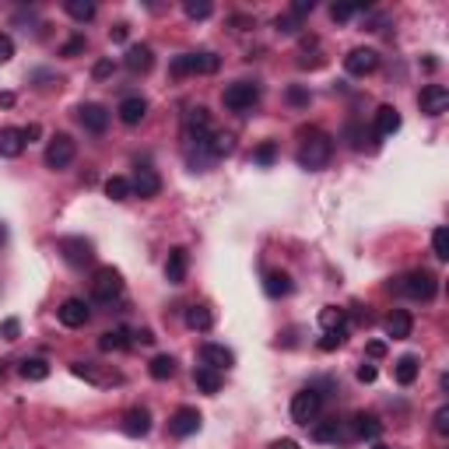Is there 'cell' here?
<instances>
[{
	"label": "cell",
	"mask_w": 449,
	"mask_h": 449,
	"mask_svg": "<svg viewBox=\"0 0 449 449\" xmlns=\"http://www.w3.org/2000/svg\"><path fill=\"white\" fill-rule=\"evenodd\" d=\"M379 67V53L375 49H351L348 56H344V71L351 74V78H365V74H372Z\"/></svg>",
	"instance_id": "obj_12"
},
{
	"label": "cell",
	"mask_w": 449,
	"mask_h": 449,
	"mask_svg": "<svg viewBox=\"0 0 449 449\" xmlns=\"http://www.w3.org/2000/svg\"><path fill=\"white\" fill-rule=\"evenodd\" d=\"M193 383H197L201 393L214 397V393L221 390V372H214V368H207V365H197L193 368Z\"/></svg>",
	"instance_id": "obj_26"
},
{
	"label": "cell",
	"mask_w": 449,
	"mask_h": 449,
	"mask_svg": "<svg viewBox=\"0 0 449 449\" xmlns=\"http://www.w3.org/2000/svg\"><path fill=\"white\" fill-rule=\"evenodd\" d=\"M74 155H78V148H74V141L67 133L49 137V144H46V165L49 168H67V165L74 162Z\"/></svg>",
	"instance_id": "obj_8"
},
{
	"label": "cell",
	"mask_w": 449,
	"mask_h": 449,
	"mask_svg": "<svg viewBox=\"0 0 449 449\" xmlns=\"http://www.w3.org/2000/svg\"><path fill=\"white\" fill-rule=\"evenodd\" d=\"M186 271H190V253L183 246L168 249V260H165V281L168 285H183L186 281Z\"/></svg>",
	"instance_id": "obj_14"
},
{
	"label": "cell",
	"mask_w": 449,
	"mask_h": 449,
	"mask_svg": "<svg viewBox=\"0 0 449 449\" xmlns=\"http://www.w3.org/2000/svg\"><path fill=\"white\" fill-rule=\"evenodd\" d=\"M18 372H21V379H29V383H42V379H49V362H46V358H25Z\"/></svg>",
	"instance_id": "obj_29"
},
{
	"label": "cell",
	"mask_w": 449,
	"mask_h": 449,
	"mask_svg": "<svg viewBox=\"0 0 449 449\" xmlns=\"http://www.w3.org/2000/svg\"><path fill=\"white\" fill-rule=\"evenodd\" d=\"M102 351H126L130 348V330L126 327H116V330H106L102 340H99Z\"/></svg>",
	"instance_id": "obj_27"
},
{
	"label": "cell",
	"mask_w": 449,
	"mask_h": 449,
	"mask_svg": "<svg viewBox=\"0 0 449 449\" xmlns=\"http://www.w3.org/2000/svg\"><path fill=\"white\" fill-rule=\"evenodd\" d=\"M393 291H400V295H408L414 302H432L435 298V291H439V278L432 274V271H410L404 274L397 285H390Z\"/></svg>",
	"instance_id": "obj_2"
},
{
	"label": "cell",
	"mask_w": 449,
	"mask_h": 449,
	"mask_svg": "<svg viewBox=\"0 0 449 449\" xmlns=\"http://www.w3.org/2000/svg\"><path fill=\"white\" fill-rule=\"evenodd\" d=\"M109 74H113V60H99V64L91 67V78H95V81H106Z\"/></svg>",
	"instance_id": "obj_45"
},
{
	"label": "cell",
	"mask_w": 449,
	"mask_h": 449,
	"mask_svg": "<svg viewBox=\"0 0 449 449\" xmlns=\"http://www.w3.org/2000/svg\"><path fill=\"white\" fill-rule=\"evenodd\" d=\"M313 7H316L313 0H295L288 11H291V14H298V18H306V14H313Z\"/></svg>",
	"instance_id": "obj_48"
},
{
	"label": "cell",
	"mask_w": 449,
	"mask_h": 449,
	"mask_svg": "<svg viewBox=\"0 0 449 449\" xmlns=\"http://www.w3.org/2000/svg\"><path fill=\"white\" fill-rule=\"evenodd\" d=\"M186 327L204 333V330L214 327V313H211L207 306H190V309H186Z\"/></svg>",
	"instance_id": "obj_28"
},
{
	"label": "cell",
	"mask_w": 449,
	"mask_h": 449,
	"mask_svg": "<svg viewBox=\"0 0 449 449\" xmlns=\"http://www.w3.org/2000/svg\"><path fill=\"white\" fill-rule=\"evenodd\" d=\"M291 274L288 271H267V278H263V291L271 295V298H285L291 295Z\"/></svg>",
	"instance_id": "obj_24"
},
{
	"label": "cell",
	"mask_w": 449,
	"mask_h": 449,
	"mask_svg": "<svg viewBox=\"0 0 449 449\" xmlns=\"http://www.w3.org/2000/svg\"><path fill=\"white\" fill-rule=\"evenodd\" d=\"M78 123H81L88 133H106V126H109V109L99 106V102H81V106H78Z\"/></svg>",
	"instance_id": "obj_13"
},
{
	"label": "cell",
	"mask_w": 449,
	"mask_h": 449,
	"mask_svg": "<svg viewBox=\"0 0 449 449\" xmlns=\"http://www.w3.org/2000/svg\"><path fill=\"white\" fill-rule=\"evenodd\" d=\"M60 323L64 327H71V330H78V327H84L88 320H91V309H88V302L84 298H67L64 306H60Z\"/></svg>",
	"instance_id": "obj_15"
},
{
	"label": "cell",
	"mask_w": 449,
	"mask_h": 449,
	"mask_svg": "<svg viewBox=\"0 0 449 449\" xmlns=\"http://www.w3.org/2000/svg\"><path fill=\"white\" fill-rule=\"evenodd\" d=\"M39 133H42V126H39V123H29V126L21 130V137H25V144H32V141H39Z\"/></svg>",
	"instance_id": "obj_52"
},
{
	"label": "cell",
	"mask_w": 449,
	"mask_h": 449,
	"mask_svg": "<svg viewBox=\"0 0 449 449\" xmlns=\"http://www.w3.org/2000/svg\"><path fill=\"white\" fill-rule=\"evenodd\" d=\"M148 432H151V414H148V408H130L123 414V435L144 439Z\"/></svg>",
	"instance_id": "obj_17"
},
{
	"label": "cell",
	"mask_w": 449,
	"mask_h": 449,
	"mask_svg": "<svg viewBox=\"0 0 449 449\" xmlns=\"http://www.w3.org/2000/svg\"><path fill=\"white\" fill-rule=\"evenodd\" d=\"M84 36H74V39H67L64 46H60V56H78V53H84Z\"/></svg>",
	"instance_id": "obj_43"
},
{
	"label": "cell",
	"mask_w": 449,
	"mask_h": 449,
	"mask_svg": "<svg viewBox=\"0 0 449 449\" xmlns=\"http://www.w3.org/2000/svg\"><path fill=\"white\" fill-rule=\"evenodd\" d=\"M71 372H74V375H81V379H88V383H120V379H123V375H102V372L91 365V362H71Z\"/></svg>",
	"instance_id": "obj_30"
},
{
	"label": "cell",
	"mask_w": 449,
	"mask_h": 449,
	"mask_svg": "<svg viewBox=\"0 0 449 449\" xmlns=\"http://www.w3.org/2000/svg\"><path fill=\"white\" fill-rule=\"evenodd\" d=\"M148 372H151V379H158V383H162V379H172V375H176V358H172V355H155Z\"/></svg>",
	"instance_id": "obj_33"
},
{
	"label": "cell",
	"mask_w": 449,
	"mask_h": 449,
	"mask_svg": "<svg viewBox=\"0 0 449 449\" xmlns=\"http://www.w3.org/2000/svg\"><path fill=\"white\" fill-rule=\"evenodd\" d=\"M375 375H379V372H375L372 362H362V365H358V383H375Z\"/></svg>",
	"instance_id": "obj_50"
},
{
	"label": "cell",
	"mask_w": 449,
	"mask_h": 449,
	"mask_svg": "<svg viewBox=\"0 0 449 449\" xmlns=\"http://www.w3.org/2000/svg\"><path fill=\"white\" fill-rule=\"evenodd\" d=\"M351 435H358V439H368V443H375L379 435H383V421L375 418V414H355V425H351Z\"/></svg>",
	"instance_id": "obj_21"
},
{
	"label": "cell",
	"mask_w": 449,
	"mask_h": 449,
	"mask_svg": "<svg viewBox=\"0 0 449 449\" xmlns=\"http://www.w3.org/2000/svg\"><path fill=\"white\" fill-rule=\"evenodd\" d=\"M348 137H351V148H362V141H365V133H362V126L358 123H348V130H344Z\"/></svg>",
	"instance_id": "obj_49"
},
{
	"label": "cell",
	"mask_w": 449,
	"mask_h": 449,
	"mask_svg": "<svg viewBox=\"0 0 449 449\" xmlns=\"http://www.w3.org/2000/svg\"><path fill=\"white\" fill-rule=\"evenodd\" d=\"M106 197H109V201H126V197H133V193H130V179L109 176V179H106Z\"/></svg>",
	"instance_id": "obj_34"
},
{
	"label": "cell",
	"mask_w": 449,
	"mask_h": 449,
	"mask_svg": "<svg viewBox=\"0 0 449 449\" xmlns=\"http://www.w3.org/2000/svg\"><path fill=\"white\" fill-rule=\"evenodd\" d=\"M358 11H368V4H330V18L333 21H351Z\"/></svg>",
	"instance_id": "obj_38"
},
{
	"label": "cell",
	"mask_w": 449,
	"mask_h": 449,
	"mask_svg": "<svg viewBox=\"0 0 449 449\" xmlns=\"http://www.w3.org/2000/svg\"><path fill=\"white\" fill-rule=\"evenodd\" d=\"M372 449H393V446H386V443H375V446H372Z\"/></svg>",
	"instance_id": "obj_58"
},
{
	"label": "cell",
	"mask_w": 449,
	"mask_h": 449,
	"mask_svg": "<svg viewBox=\"0 0 449 449\" xmlns=\"http://www.w3.org/2000/svg\"><path fill=\"white\" fill-rule=\"evenodd\" d=\"M418 372H421V358H418V355H404V358H397V365H393V379H397L400 386H410V383L418 379Z\"/></svg>",
	"instance_id": "obj_25"
},
{
	"label": "cell",
	"mask_w": 449,
	"mask_h": 449,
	"mask_svg": "<svg viewBox=\"0 0 449 449\" xmlns=\"http://www.w3.org/2000/svg\"><path fill=\"white\" fill-rule=\"evenodd\" d=\"M130 193H137V197H144V201L158 197V193H162V176H158L155 168L141 165V168L133 172V179H130Z\"/></svg>",
	"instance_id": "obj_10"
},
{
	"label": "cell",
	"mask_w": 449,
	"mask_h": 449,
	"mask_svg": "<svg viewBox=\"0 0 449 449\" xmlns=\"http://www.w3.org/2000/svg\"><path fill=\"white\" fill-rule=\"evenodd\" d=\"M0 106L11 109V106H14V95H11V91H0Z\"/></svg>",
	"instance_id": "obj_57"
},
{
	"label": "cell",
	"mask_w": 449,
	"mask_h": 449,
	"mask_svg": "<svg viewBox=\"0 0 449 449\" xmlns=\"http://www.w3.org/2000/svg\"><path fill=\"white\" fill-rule=\"evenodd\" d=\"M25 151V137L18 126H4L0 130V158H18Z\"/></svg>",
	"instance_id": "obj_22"
},
{
	"label": "cell",
	"mask_w": 449,
	"mask_h": 449,
	"mask_svg": "<svg viewBox=\"0 0 449 449\" xmlns=\"http://www.w3.org/2000/svg\"><path fill=\"white\" fill-rule=\"evenodd\" d=\"M285 99L291 102V106H298V109H306L309 102H313V95H309V88H302V84H288Z\"/></svg>",
	"instance_id": "obj_41"
},
{
	"label": "cell",
	"mask_w": 449,
	"mask_h": 449,
	"mask_svg": "<svg viewBox=\"0 0 449 449\" xmlns=\"http://www.w3.org/2000/svg\"><path fill=\"white\" fill-rule=\"evenodd\" d=\"M418 106H421L425 116H443L449 109V91L443 84H425L421 95H418Z\"/></svg>",
	"instance_id": "obj_11"
},
{
	"label": "cell",
	"mask_w": 449,
	"mask_h": 449,
	"mask_svg": "<svg viewBox=\"0 0 449 449\" xmlns=\"http://www.w3.org/2000/svg\"><path fill=\"white\" fill-rule=\"evenodd\" d=\"M253 162L263 165V168H267V165H274V162H278V144H274V141H263V144L253 151Z\"/></svg>",
	"instance_id": "obj_40"
},
{
	"label": "cell",
	"mask_w": 449,
	"mask_h": 449,
	"mask_svg": "<svg viewBox=\"0 0 449 449\" xmlns=\"http://www.w3.org/2000/svg\"><path fill=\"white\" fill-rule=\"evenodd\" d=\"M348 340V327H337V330H327L323 337H320V351H337L340 344Z\"/></svg>",
	"instance_id": "obj_39"
},
{
	"label": "cell",
	"mask_w": 449,
	"mask_h": 449,
	"mask_svg": "<svg viewBox=\"0 0 449 449\" xmlns=\"http://www.w3.org/2000/svg\"><path fill=\"white\" fill-rule=\"evenodd\" d=\"M137 340H141V344H155V333H151V330H137Z\"/></svg>",
	"instance_id": "obj_56"
},
{
	"label": "cell",
	"mask_w": 449,
	"mask_h": 449,
	"mask_svg": "<svg viewBox=\"0 0 449 449\" xmlns=\"http://www.w3.org/2000/svg\"><path fill=\"white\" fill-rule=\"evenodd\" d=\"M120 295H123V274L116 267H99L95 281H91V298L102 302V306H113Z\"/></svg>",
	"instance_id": "obj_5"
},
{
	"label": "cell",
	"mask_w": 449,
	"mask_h": 449,
	"mask_svg": "<svg viewBox=\"0 0 449 449\" xmlns=\"http://www.w3.org/2000/svg\"><path fill=\"white\" fill-rule=\"evenodd\" d=\"M435 432H439V435H446L449 432V408L435 410Z\"/></svg>",
	"instance_id": "obj_47"
},
{
	"label": "cell",
	"mask_w": 449,
	"mask_h": 449,
	"mask_svg": "<svg viewBox=\"0 0 449 449\" xmlns=\"http://www.w3.org/2000/svg\"><path fill=\"white\" fill-rule=\"evenodd\" d=\"M274 29H278L281 36H298V32H302V18L291 14V11H285V14L274 18Z\"/></svg>",
	"instance_id": "obj_36"
},
{
	"label": "cell",
	"mask_w": 449,
	"mask_h": 449,
	"mask_svg": "<svg viewBox=\"0 0 449 449\" xmlns=\"http://www.w3.org/2000/svg\"><path fill=\"white\" fill-rule=\"evenodd\" d=\"M320 410H323V393L316 390V386H306V390H298L295 397H291V421L295 425H316V418H320Z\"/></svg>",
	"instance_id": "obj_3"
},
{
	"label": "cell",
	"mask_w": 449,
	"mask_h": 449,
	"mask_svg": "<svg viewBox=\"0 0 449 449\" xmlns=\"http://www.w3.org/2000/svg\"><path fill=\"white\" fill-rule=\"evenodd\" d=\"M400 113H397V109H393V106H379V109H375V133H379V137H393V133H397V130H400Z\"/></svg>",
	"instance_id": "obj_23"
},
{
	"label": "cell",
	"mask_w": 449,
	"mask_h": 449,
	"mask_svg": "<svg viewBox=\"0 0 449 449\" xmlns=\"http://www.w3.org/2000/svg\"><path fill=\"white\" fill-rule=\"evenodd\" d=\"M320 327L323 330L348 327V309H340V306H323V309H320Z\"/></svg>",
	"instance_id": "obj_31"
},
{
	"label": "cell",
	"mask_w": 449,
	"mask_h": 449,
	"mask_svg": "<svg viewBox=\"0 0 449 449\" xmlns=\"http://www.w3.org/2000/svg\"><path fill=\"white\" fill-rule=\"evenodd\" d=\"M313 439H316V443H337V439H344V428H340L337 418H330V421H320V425L313 428Z\"/></svg>",
	"instance_id": "obj_32"
},
{
	"label": "cell",
	"mask_w": 449,
	"mask_h": 449,
	"mask_svg": "<svg viewBox=\"0 0 449 449\" xmlns=\"http://www.w3.org/2000/svg\"><path fill=\"white\" fill-rule=\"evenodd\" d=\"M64 7H67V14H71L74 21H91V18H95V4H91V0H67Z\"/></svg>",
	"instance_id": "obj_35"
},
{
	"label": "cell",
	"mask_w": 449,
	"mask_h": 449,
	"mask_svg": "<svg viewBox=\"0 0 449 449\" xmlns=\"http://www.w3.org/2000/svg\"><path fill=\"white\" fill-rule=\"evenodd\" d=\"M221 67V60L214 56V53H179L172 64H168V71H172V78H190V74H214Z\"/></svg>",
	"instance_id": "obj_4"
},
{
	"label": "cell",
	"mask_w": 449,
	"mask_h": 449,
	"mask_svg": "<svg viewBox=\"0 0 449 449\" xmlns=\"http://www.w3.org/2000/svg\"><path fill=\"white\" fill-rule=\"evenodd\" d=\"M432 253H435L439 260H449V232L446 228H435V232H432Z\"/></svg>",
	"instance_id": "obj_42"
},
{
	"label": "cell",
	"mask_w": 449,
	"mask_h": 449,
	"mask_svg": "<svg viewBox=\"0 0 449 449\" xmlns=\"http://www.w3.org/2000/svg\"><path fill=\"white\" fill-rule=\"evenodd\" d=\"M271 449H302V446H298L295 439H274V443H271Z\"/></svg>",
	"instance_id": "obj_54"
},
{
	"label": "cell",
	"mask_w": 449,
	"mask_h": 449,
	"mask_svg": "<svg viewBox=\"0 0 449 449\" xmlns=\"http://www.w3.org/2000/svg\"><path fill=\"white\" fill-rule=\"evenodd\" d=\"M383 330H386V337H393V340H408L410 330H414V320H410L408 309H393V313L383 320Z\"/></svg>",
	"instance_id": "obj_20"
},
{
	"label": "cell",
	"mask_w": 449,
	"mask_h": 449,
	"mask_svg": "<svg viewBox=\"0 0 449 449\" xmlns=\"http://www.w3.org/2000/svg\"><path fill=\"white\" fill-rule=\"evenodd\" d=\"M0 337H4V340H18V337H21V323H18L14 316L4 320V323H0Z\"/></svg>",
	"instance_id": "obj_44"
},
{
	"label": "cell",
	"mask_w": 449,
	"mask_h": 449,
	"mask_svg": "<svg viewBox=\"0 0 449 449\" xmlns=\"http://www.w3.org/2000/svg\"><path fill=\"white\" fill-rule=\"evenodd\" d=\"M126 36H130V25H113V29H109V39L113 42H123Z\"/></svg>",
	"instance_id": "obj_53"
},
{
	"label": "cell",
	"mask_w": 449,
	"mask_h": 449,
	"mask_svg": "<svg viewBox=\"0 0 449 449\" xmlns=\"http://www.w3.org/2000/svg\"><path fill=\"white\" fill-rule=\"evenodd\" d=\"M116 116H120L123 126H137V123L148 116V99H141V95H126L120 106H116Z\"/></svg>",
	"instance_id": "obj_18"
},
{
	"label": "cell",
	"mask_w": 449,
	"mask_h": 449,
	"mask_svg": "<svg viewBox=\"0 0 449 449\" xmlns=\"http://www.w3.org/2000/svg\"><path fill=\"white\" fill-rule=\"evenodd\" d=\"M201 410L197 408H179L172 418H168V432L176 435V439H190V435H197L201 432Z\"/></svg>",
	"instance_id": "obj_9"
},
{
	"label": "cell",
	"mask_w": 449,
	"mask_h": 449,
	"mask_svg": "<svg viewBox=\"0 0 449 449\" xmlns=\"http://www.w3.org/2000/svg\"><path fill=\"white\" fill-rule=\"evenodd\" d=\"M201 365L214 368V372H225V368L236 365V355H232L225 344H204V348H201Z\"/></svg>",
	"instance_id": "obj_19"
},
{
	"label": "cell",
	"mask_w": 449,
	"mask_h": 449,
	"mask_svg": "<svg viewBox=\"0 0 449 449\" xmlns=\"http://www.w3.org/2000/svg\"><path fill=\"white\" fill-rule=\"evenodd\" d=\"M368 358H383L386 355V340H368Z\"/></svg>",
	"instance_id": "obj_51"
},
{
	"label": "cell",
	"mask_w": 449,
	"mask_h": 449,
	"mask_svg": "<svg viewBox=\"0 0 449 449\" xmlns=\"http://www.w3.org/2000/svg\"><path fill=\"white\" fill-rule=\"evenodd\" d=\"M56 249H60V256H64L71 267H88V263L95 260V246H91V239H84V236H64V239L56 243Z\"/></svg>",
	"instance_id": "obj_7"
},
{
	"label": "cell",
	"mask_w": 449,
	"mask_h": 449,
	"mask_svg": "<svg viewBox=\"0 0 449 449\" xmlns=\"http://www.w3.org/2000/svg\"><path fill=\"white\" fill-rule=\"evenodd\" d=\"M232 25H236L239 32H246V29L253 25V18H243V14H236V18H232Z\"/></svg>",
	"instance_id": "obj_55"
},
{
	"label": "cell",
	"mask_w": 449,
	"mask_h": 449,
	"mask_svg": "<svg viewBox=\"0 0 449 449\" xmlns=\"http://www.w3.org/2000/svg\"><path fill=\"white\" fill-rule=\"evenodd\" d=\"M330 158H333V137L323 133V130L306 133V141H302V148H298V165L316 172V168H327Z\"/></svg>",
	"instance_id": "obj_1"
},
{
	"label": "cell",
	"mask_w": 449,
	"mask_h": 449,
	"mask_svg": "<svg viewBox=\"0 0 449 449\" xmlns=\"http://www.w3.org/2000/svg\"><path fill=\"white\" fill-rule=\"evenodd\" d=\"M11 56H14V42H11V36L0 32V64H7Z\"/></svg>",
	"instance_id": "obj_46"
},
{
	"label": "cell",
	"mask_w": 449,
	"mask_h": 449,
	"mask_svg": "<svg viewBox=\"0 0 449 449\" xmlns=\"http://www.w3.org/2000/svg\"><path fill=\"white\" fill-rule=\"evenodd\" d=\"M151 64H155V53H151V46H130L126 53H123V67L130 71V74H148L151 71Z\"/></svg>",
	"instance_id": "obj_16"
},
{
	"label": "cell",
	"mask_w": 449,
	"mask_h": 449,
	"mask_svg": "<svg viewBox=\"0 0 449 449\" xmlns=\"http://www.w3.org/2000/svg\"><path fill=\"white\" fill-rule=\"evenodd\" d=\"M221 102H225L228 113H249V109L260 102V88L253 81H236L221 91Z\"/></svg>",
	"instance_id": "obj_6"
},
{
	"label": "cell",
	"mask_w": 449,
	"mask_h": 449,
	"mask_svg": "<svg viewBox=\"0 0 449 449\" xmlns=\"http://www.w3.org/2000/svg\"><path fill=\"white\" fill-rule=\"evenodd\" d=\"M183 11H186V18L204 21V18L214 14V4H211V0H186V4H183Z\"/></svg>",
	"instance_id": "obj_37"
}]
</instances>
